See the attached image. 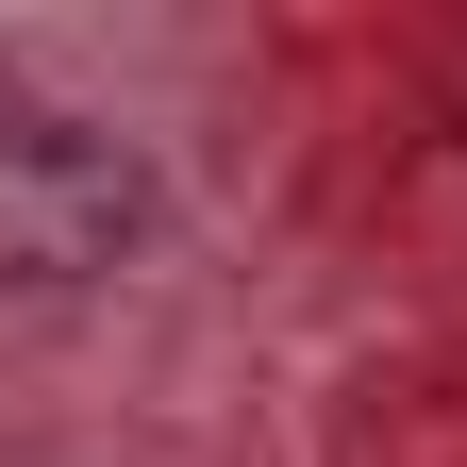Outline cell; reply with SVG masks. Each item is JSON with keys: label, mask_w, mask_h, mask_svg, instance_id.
<instances>
[{"label": "cell", "mask_w": 467, "mask_h": 467, "mask_svg": "<svg viewBox=\"0 0 467 467\" xmlns=\"http://www.w3.org/2000/svg\"><path fill=\"white\" fill-rule=\"evenodd\" d=\"M17 117H34V100H17V67H0V134H17Z\"/></svg>", "instance_id": "2"}, {"label": "cell", "mask_w": 467, "mask_h": 467, "mask_svg": "<svg viewBox=\"0 0 467 467\" xmlns=\"http://www.w3.org/2000/svg\"><path fill=\"white\" fill-rule=\"evenodd\" d=\"M150 234V167L84 134V117H17L0 134V284H100Z\"/></svg>", "instance_id": "1"}]
</instances>
